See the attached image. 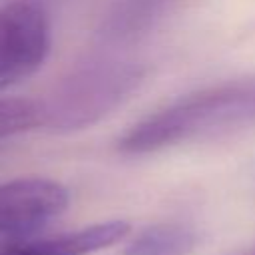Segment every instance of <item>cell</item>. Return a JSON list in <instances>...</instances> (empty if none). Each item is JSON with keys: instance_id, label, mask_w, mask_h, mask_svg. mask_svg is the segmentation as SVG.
Returning a JSON list of instances; mask_svg holds the SVG:
<instances>
[{"instance_id": "1", "label": "cell", "mask_w": 255, "mask_h": 255, "mask_svg": "<svg viewBox=\"0 0 255 255\" xmlns=\"http://www.w3.org/2000/svg\"><path fill=\"white\" fill-rule=\"evenodd\" d=\"M249 128H255V76L205 86L173 100L133 124L118 139V149L143 155Z\"/></svg>"}, {"instance_id": "7", "label": "cell", "mask_w": 255, "mask_h": 255, "mask_svg": "<svg viewBox=\"0 0 255 255\" xmlns=\"http://www.w3.org/2000/svg\"><path fill=\"white\" fill-rule=\"evenodd\" d=\"M197 235L183 223H155L141 229L126 247L124 255H189Z\"/></svg>"}, {"instance_id": "2", "label": "cell", "mask_w": 255, "mask_h": 255, "mask_svg": "<svg viewBox=\"0 0 255 255\" xmlns=\"http://www.w3.org/2000/svg\"><path fill=\"white\" fill-rule=\"evenodd\" d=\"M147 68L112 50L92 56L70 70L42 100L44 128L56 133L86 129L126 100L145 82Z\"/></svg>"}, {"instance_id": "3", "label": "cell", "mask_w": 255, "mask_h": 255, "mask_svg": "<svg viewBox=\"0 0 255 255\" xmlns=\"http://www.w3.org/2000/svg\"><path fill=\"white\" fill-rule=\"evenodd\" d=\"M50 52V24L40 6L26 0L0 8V92L32 76Z\"/></svg>"}, {"instance_id": "5", "label": "cell", "mask_w": 255, "mask_h": 255, "mask_svg": "<svg viewBox=\"0 0 255 255\" xmlns=\"http://www.w3.org/2000/svg\"><path fill=\"white\" fill-rule=\"evenodd\" d=\"M191 0H116L102 18L96 38L104 50H126L149 36Z\"/></svg>"}, {"instance_id": "6", "label": "cell", "mask_w": 255, "mask_h": 255, "mask_svg": "<svg viewBox=\"0 0 255 255\" xmlns=\"http://www.w3.org/2000/svg\"><path fill=\"white\" fill-rule=\"evenodd\" d=\"M129 231V223L124 219H112L94 223L70 233H62L56 237L28 241L10 245L0 251V255H90L94 251L106 249L120 239H124Z\"/></svg>"}, {"instance_id": "8", "label": "cell", "mask_w": 255, "mask_h": 255, "mask_svg": "<svg viewBox=\"0 0 255 255\" xmlns=\"http://www.w3.org/2000/svg\"><path fill=\"white\" fill-rule=\"evenodd\" d=\"M44 126L42 100L0 98V139Z\"/></svg>"}, {"instance_id": "4", "label": "cell", "mask_w": 255, "mask_h": 255, "mask_svg": "<svg viewBox=\"0 0 255 255\" xmlns=\"http://www.w3.org/2000/svg\"><path fill=\"white\" fill-rule=\"evenodd\" d=\"M68 189L48 177H16L0 183V233L24 237L66 211Z\"/></svg>"}]
</instances>
